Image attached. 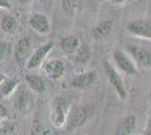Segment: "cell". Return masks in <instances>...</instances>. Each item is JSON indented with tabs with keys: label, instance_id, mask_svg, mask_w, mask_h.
Here are the masks:
<instances>
[{
	"label": "cell",
	"instance_id": "cell-9",
	"mask_svg": "<svg viewBox=\"0 0 151 135\" xmlns=\"http://www.w3.org/2000/svg\"><path fill=\"white\" fill-rule=\"evenodd\" d=\"M125 49L131 59L135 62V64L145 68H151V53L148 50L138 45L131 44L126 45Z\"/></svg>",
	"mask_w": 151,
	"mask_h": 135
},
{
	"label": "cell",
	"instance_id": "cell-27",
	"mask_svg": "<svg viewBox=\"0 0 151 135\" xmlns=\"http://www.w3.org/2000/svg\"><path fill=\"white\" fill-rule=\"evenodd\" d=\"M16 1L18 2L20 6H28L33 0H16Z\"/></svg>",
	"mask_w": 151,
	"mask_h": 135
},
{
	"label": "cell",
	"instance_id": "cell-26",
	"mask_svg": "<svg viewBox=\"0 0 151 135\" xmlns=\"http://www.w3.org/2000/svg\"><path fill=\"white\" fill-rule=\"evenodd\" d=\"M0 8H4V9H10L12 5L8 0H0Z\"/></svg>",
	"mask_w": 151,
	"mask_h": 135
},
{
	"label": "cell",
	"instance_id": "cell-12",
	"mask_svg": "<svg viewBox=\"0 0 151 135\" xmlns=\"http://www.w3.org/2000/svg\"><path fill=\"white\" fill-rule=\"evenodd\" d=\"M42 66H43L45 74L47 76V78H50L51 80L61 79L65 71V65L63 63V61L59 60V59L47 60L42 64Z\"/></svg>",
	"mask_w": 151,
	"mask_h": 135
},
{
	"label": "cell",
	"instance_id": "cell-8",
	"mask_svg": "<svg viewBox=\"0 0 151 135\" xmlns=\"http://www.w3.org/2000/svg\"><path fill=\"white\" fill-rule=\"evenodd\" d=\"M31 95L28 91V87L25 84H20L17 87L13 94V107L16 111L20 114H25L31 106Z\"/></svg>",
	"mask_w": 151,
	"mask_h": 135
},
{
	"label": "cell",
	"instance_id": "cell-22",
	"mask_svg": "<svg viewBox=\"0 0 151 135\" xmlns=\"http://www.w3.org/2000/svg\"><path fill=\"white\" fill-rule=\"evenodd\" d=\"M16 125L12 121L0 119V135H14Z\"/></svg>",
	"mask_w": 151,
	"mask_h": 135
},
{
	"label": "cell",
	"instance_id": "cell-14",
	"mask_svg": "<svg viewBox=\"0 0 151 135\" xmlns=\"http://www.w3.org/2000/svg\"><path fill=\"white\" fill-rule=\"evenodd\" d=\"M24 79H25L26 86L28 87V89H31L32 91L36 94H42L46 89L44 79L36 73H27L25 74Z\"/></svg>",
	"mask_w": 151,
	"mask_h": 135
},
{
	"label": "cell",
	"instance_id": "cell-5",
	"mask_svg": "<svg viewBox=\"0 0 151 135\" xmlns=\"http://www.w3.org/2000/svg\"><path fill=\"white\" fill-rule=\"evenodd\" d=\"M125 29L132 36L138 39L151 41V21L143 18L130 20L125 26Z\"/></svg>",
	"mask_w": 151,
	"mask_h": 135
},
{
	"label": "cell",
	"instance_id": "cell-31",
	"mask_svg": "<svg viewBox=\"0 0 151 135\" xmlns=\"http://www.w3.org/2000/svg\"><path fill=\"white\" fill-rule=\"evenodd\" d=\"M98 1H101V2H103V1H105V0H98Z\"/></svg>",
	"mask_w": 151,
	"mask_h": 135
},
{
	"label": "cell",
	"instance_id": "cell-16",
	"mask_svg": "<svg viewBox=\"0 0 151 135\" xmlns=\"http://www.w3.org/2000/svg\"><path fill=\"white\" fill-rule=\"evenodd\" d=\"M81 44L79 37H77L75 35H69V36H64L60 39V47L67 55L71 56L75 53L79 46Z\"/></svg>",
	"mask_w": 151,
	"mask_h": 135
},
{
	"label": "cell",
	"instance_id": "cell-28",
	"mask_svg": "<svg viewBox=\"0 0 151 135\" xmlns=\"http://www.w3.org/2000/svg\"><path fill=\"white\" fill-rule=\"evenodd\" d=\"M111 1L113 2L114 5H116V6H117V5H123L126 0H111Z\"/></svg>",
	"mask_w": 151,
	"mask_h": 135
},
{
	"label": "cell",
	"instance_id": "cell-17",
	"mask_svg": "<svg viewBox=\"0 0 151 135\" xmlns=\"http://www.w3.org/2000/svg\"><path fill=\"white\" fill-rule=\"evenodd\" d=\"M20 81L17 78H5L1 82H0V97L1 98H7V97L13 96L15 90L17 89Z\"/></svg>",
	"mask_w": 151,
	"mask_h": 135
},
{
	"label": "cell",
	"instance_id": "cell-1",
	"mask_svg": "<svg viewBox=\"0 0 151 135\" xmlns=\"http://www.w3.org/2000/svg\"><path fill=\"white\" fill-rule=\"evenodd\" d=\"M70 114V103L63 97H57L51 106V122L57 129H62L68 122Z\"/></svg>",
	"mask_w": 151,
	"mask_h": 135
},
{
	"label": "cell",
	"instance_id": "cell-20",
	"mask_svg": "<svg viewBox=\"0 0 151 135\" xmlns=\"http://www.w3.org/2000/svg\"><path fill=\"white\" fill-rule=\"evenodd\" d=\"M14 46L10 42H7L5 39H0V64L6 62L10 55L13 54Z\"/></svg>",
	"mask_w": 151,
	"mask_h": 135
},
{
	"label": "cell",
	"instance_id": "cell-25",
	"mask_svg": "<svg viewBox=\"0 0 151 135\" xmlns=\"http://www.w3.org/2000/svg\"><path fill=\"white\" fill-rule=\"evenodd\" d=\"M143 135H151V117H149L148 121H147L145 131H143Z\"/></svg>",
	"mask_w": 151,
	"mask_h": 135
},
{
	"label": "cell",
	"instance_id": "cell-6",
	"mask_svg": "<svg viewBox=\"0 0 151 135\" xmlns=\"http://www.w3.org/2000/svg\"><path fill=\"white\" fill-rule=\"evenodd\" d=\"M53 46H54L53 42H46V43H43L40 46H37L33 51L32 55L28 59V61H27V63L25 65L26 69L34 70V69H36L38 66H41L46 61V58H47L49 53L52 51Z\"/></svg>",
	"mask_w": 151,
	"mask_h": 135
},
{
	"label": "cell",
	"instance_id": "cell-19",
	"mask_svg": "<svg viewBox=\"0 0 151 135\" xmlns=\"http://www.w3.org/2000/svg\"><path fill=\"white\" fill-rule=\"evenodd\" d=\"M71 58L72 60L77 62V63H79V64H85V63H87L90 58H91V53H90V50H89L88 45L86 44H80L79 46V49L77 50V51L71 55Z\"/></svg>",
	"mask_w": 151,
	"mask_h": 135
},
{
	"label": "cell",
	"instance_id": "cell-10",
	"mask_svg": "<svg viewBox=\"0 0 151 135\" xmlns=\"http://www.w3.org/2000/svg\"><path fill=\"white\" fill-rule=\"evenodd\" d=\"M28 24L33 31L41 35H49L51 32V23L49 17L41 13L32 14L28 18Z\"/></svg>",
	"mask_w": 151,
	"mask_h": 135
},
{
	"label": "cell",
	"instance_id": "cell-30",
	"mask_svg": "<svg viewBox=\"0 0 151 135\" xmlns=\"http://www.w3.org/2000/svg\"><path fill=\"white\" fill-rule=\"evenodd\" d=\"M149 104H150L151 106V89H150V92H149Z\"/></svg>",
	"mask_w": 151,
	"mask_h": 135
},
{
	"label": "cell",
	"instance_id": "cell-4",
	"mask_svg": "<svg viewBox=\"0 0 151 135\" xmlns=\"http://www.w3.org/2000/svg\"><path fill=\"white\" fill-rule=\"evenodd\" d=\"M104 70H105V73H106V77L109 81V84L114 88L117 96L120 97L122 100H125L127 98V91H126V88L120 73L108 61H104Z\"/></svg>",
	"mask_w": 151,
	"mask_h": 135
},
{
	"label": "cell",
	"instance_id": "cell-23",
	"mask_svg": "<svg viewBox=\"0 0 151 135\" xmlns=\"http://www.w3.org/2000/svg\"><path fill=\"white\" fill-rule=\"evenodd\" d=\"M49 131L43 129V126L40 124L38 121H34L31 127V135H49Z\"/></svg>",
	"mask_w": 151,
	"mask_h": 135
},
{
	"label": "cell",
	"instance_id": "cell-11",
	"mask_svg": "<svg viewBox=\"0 0 151 135\" xmlns=\"http://www.w3.org/2000/svg\"><path fill=\"white\" fill-rule=\"evenodd\" d=\"M96 78H97V74H96V72L94 70L85 71V72H81V73H78V74L73 76V78L71 79L70 87L78 90L88 89L89 87L96 81Z\"/></svg>",
	"mask_w": 151,
	"mask_h": 135
},
{
	"label": "cell",
	"instance_id": "cell-13",
	"mask_svg": "<svg viewBox=\"0 0 151 135\" xmlns=\"http://www.w3.org/2000/svg\"><path fill=\"white\" fill-rule=\"evenodd\" d=\"M113 25H114V21L112 19H106L99 21L93 28V31H91L93 39L95 41H101V39H106L107 36L112 33Z\"/></svg>",
	"mask_w": 151,
	"mask_h": 135
},
{
	"label": "cell",
	"instance_id": "cell-24",
	"mask_svg": "<svg viewBox=\"0 0 151 135\" xmlns=\"http://www.w3.org/2000/svg\"><path fill=\"white\" fill-rule=\"evenodd\" d=\"M7 117H8V110L2 104H0V119H5Z\"/></svg>",
	"mask_w": 151,
	"mask_h": 135
},
{
	"label": "cell",
	"instance_id": "cell-3",
	"mask_svg": "<svg viewBox=\"0 0 151 135\" xmlns=\"http://www.w3.org/2000/svg\"><path fill=\"white\" fill-rule=\"evenodd\" d=\"M33 53V45L32 41L27 36H23L18 39V42L15 44L13 50V55L15 62L19 66H25L29 56Z\"/></svg>",
	"mask_w": 151,
	"mask_h": 135
},
{
	"label": "cell",
	"instance_id": "cell-2",
	"mask_svg": "<svg viewBox=\"0 0 151 135\" xmlns=\"http://www.w3.org/2000/svg\"><path fill=\"white\" fill-rule=\"evenodd\" d=\"M94 107L90 105L77 106L76 108L72 109V111H70L68 122H67L68 123V129H76L83 126L91 118V116L94 115Z\"/></svg>",
	"mask_w": 151,
	"mask_h": 135
},
{
	"label": "cell",
	"instance_id": "cell-15",
	"mask_svg": "<svg viewBox=\"0 0 151 135\" xmlns=\"http://www.w3.org/2000/svg\"><path fill=\"white\" fill-rule=\"evenodd\" d=\"M137 129V117L134 115H127L122 119L119 127L116 129L115 135H134Z\"/></svg>",
	"mask_w": 151,
	"mask_h": 135
},
{
	"label": "cell",
	"instance_id": "cell-7",
	"mask_svg": "<svg viewBox=\"0 0 151 135\" xmlns=\"http://www.w3.org/2000/svg\"><path fill=\"white\" fill-rule=\"evenodd\" d=\"M113 61L115 65L127 76H137V74H139V70L137 68L135 62L131 59V56L127 53L123 52L122 50L116 49L113 52Z\"/></svg>",
	"mask_w": 151,
	"mask_h": 135
},
{
	"label": "cell",
	"instance_id": "cell-29",
	"mask_svg": "<svg viewBox=\"0 0 151 135\" xmlns=\"http://www.w3.org/2000/svg\"><path fill=\"white\" fill-rule=\"evenodd\" d=\"M5 78H6V76H5L4 73H0V82H1V81H2Z\"/></svg>",
	"mask_w": 151,
	"mask_h": 135
},
{
	"label": "cell",
	"instance_id": "cell-21",
	"mask_svg": "<svg viewBox=\"0 0 151 135\" xmlns=\"http://www.w3.org/2000/svg\"><path fill=\"white\" fill-rule=\"evenodd\" d=\"M78 6H79V0H61L62 11L69 17L75 16Z\"/></svg>",
	"mask_w": 151,
	"mask_h": 135
},
{
	"label": "cell",
	"instance_id": "cell-18",
	"mask_svg": "<svg viewBox=\"0 0 151 135\" xmlns=\"http://www.w3.org/2000/svg\"><path fill=\"white\" fill-rule=\"evenodd\" d=\"M0 28L6 34H9V35L15 34L18 29V20L14 15H10V14L4 15L0 19Z\"/></svg>",
	"mask_w": 151,
	"mask_h": 135
}]
</instances>
